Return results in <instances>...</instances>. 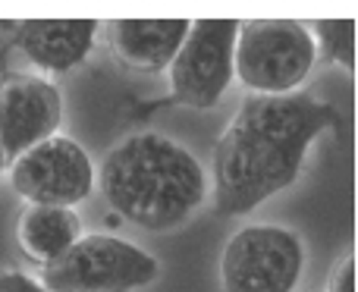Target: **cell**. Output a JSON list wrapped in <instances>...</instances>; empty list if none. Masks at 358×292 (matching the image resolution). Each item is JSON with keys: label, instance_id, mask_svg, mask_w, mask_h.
Wrapping results in <instances>:
<instances>
[{"label": "cell", "instance_id": "cell-14", "mask_svg": "<svg viewBox=\"0 0 358 292\" xmlns=\"http://www.w3.org/2000/svg\"><path fill=\"white\" fill-rule=\"evenodd\" d=\"M0 292H48V289L25 274H0Z\"/></svg>", "mask_w": 358, "mask_h": 292}, {"label": "cell", "instance_id": "cell-1", "mask_svg": "<svg viewBox=\"0 0 358 292\" xmlns=\"http://www.w3.org/2000/svg\"><path fill=\"white\" fill-rule=\"evenodd\" d=\"M336 126V110L311 94H252L214 148V207L223 217L248 214L292 186L305 151Z\"/></svg>", "mask_w": 358, "mask_h": 292}, {"label": "cell", "instance_id": "cell-10", "mask_svg": "<svg viewBox=\"0 0 358 292\" xmlns=\"http://www.w3.org/2000/svg\"><path fill=\"white\" fill-rule=\"evenodd\" d=\"M189 35V19H113L107 25L113 54L136 69H164Z\"/></svg>", "mask_w": 358, "mask_h": 292}, {"label": "cell", "instance_id": "cell-8", "mask_svg": "<svg viewBox=\"0 0 358 292\" xmlns=\"http://www.w3.org/2000/svg\"><path fill=\"white\" fill-rule=\"evenodd\" d=\"M63 117L60 92L48 79L16 75L0 85V151L16 161L38 142L57 136Z\"/></svg>", "mask_w": 358, "mask_h": 292}, {"label": "cell", "instance_id": "cell-11", "mask_svg": "<svg viewBox=\"0 0 358 292\" xmlns=\"http://www.w3.org/2000/svg\"><path fill=\"white\" fill-rule=\"evenodd\" d=\"M82 239V220L73 207L29 205L19 217V245L41 268L63 258Z\"/></svg>", "mask_w": 358, "mask_h": 292}, {"label": "cell", "instance_id": "cell-4", "mask_svg": "<svg viewBox=\"0 0 358 292\" xmlns=\"http://www.w3.org/2000/svg\"><path fill=\"white\" fill-rule=\"evenodd\" d=\"M161 264L145 249L117 236L92 233L41 274L48 292H132L157 280Z\"/></svg>", "mask_w": 358, "mask_h": 292}, {"label": "cell", "instance_id": "cell-12", "mask_svg": "<svg viewBox=\"0 0 358 292\" xmlns=\"http://www.w3.org/2000/svg\"><path fill=\"white\" fill-rule=\"evenodd\" d=\"M315 48H321L334 63L355 69V22L352 19H317L308 29Z\"/></svg>", "mask_w": 358, "mask_h": 292}, {"label": "cell", "instance_id": "cell-6", "mask_svg": "<svg viewBox=\"0 0 358 292\" xmlns=\"http://www.w3.org/2000/svg\"><path fill=\"white\" fill-rule=\"evenodd\" d=\"M239 22L236 19H195L189 22L182 48L170 63V92L176 104L210 110L227 94L233 75V50Z\"/></svg>", "mask_w": 358, "mask_h": 292}, {"label": "cell", "instance_id": "cell-5", "mask_svg": "<svg viewBox=\"0 0 358 292\" xmlns=\"http://www.w3.org/2000/svg\"><path fill=\"white\" fill-rule=\"evenodd\" d=\"M302 264V239L292 230L273 224L245 226L223 249V292H292Z\"/></svg>", "mask_w": 358, "mask_h": 292}, {"label": "cell", "instance_id": "cell-9", "mask_svg": "<svg viewBox=\"0 0 358 292\" xmlns=\"http://www.w3.org/2000/svg\"><path fill=\"white\" fill-rule=\"evenodd\" d=\"M94 19H25L16 25V48L48 73L79 66L94 44Z\"/></svg>", "mask_w": 358, "mask_h": 292}, {"label": "cell", "instance_id": "cell-3", "mask_svg": "<svg viewBox=\"0 0 358 292\" xmlns=\"http://www.w3.org/2000/svg\"><path fill=\"white\" fill-rule=\"evenodd\" d=\"M315 41L296 19L239 22L233 75L255 94H292L315 66Z\"/></svg>", "mask_w": 358, "mask_h": 292}, {"label": "cell", "instance_id": "cell-2", "mask_svg": "<svg viewBox=\"0 0 358 292\" xmlns=\"http://www.w3.org/2000/svg\"><path fill=\"white\" fill-rule=\"evenodd\" d=\"M94 182L120 217L155 233L189 220L208 192L195 154L155 132L129 136L107 151Z\"/></svg>", "mask_w": 358, "mask_h": 292}, {"label": "cell", "instance_id": "cell-7", "mask_svg": "<svg viewBox=\"0 0 358 292\" xmlns=\"http://www.w3.org/2000/svg\"><path fill=\"white\" fill-rule=\"evenodd\" d=\"M13 189L29 205L73 207L94 189V167L79 142L50 136L13 161Z\"/></svg>", "mask_w": 358, "mask_h": 292}, {"label": "cell", "instance_id": "cell-15", "mask_svg": "<svg viewBox=\"0 0 358 292\" xmlns=\"http://www.w3.org/2000/svg\"><path fill=\"white\" fill-rule=\"evenodd\" d=\"M3 163H6V157H3V151H0V173H3Z\"/></svg>", "mask_w": 358, "mask_h": 292}, {"label": "cell", "instance_id": "cell-13", "mask_svg": "<svg viewBox=\"0 0 358 292\" xmlns=\"http://www.w3.org/2000/svg\"><path fill=\"white\" fill-rule=\"evenodd\" d=\"M327 292H355V258L346 255L343 261L334 264L327 280Z\"/></svg>", "mask_w": 358, "mask_h": 292}]
</instances>
